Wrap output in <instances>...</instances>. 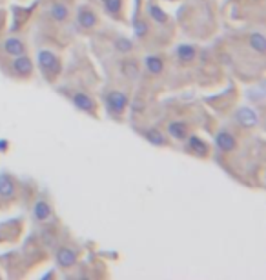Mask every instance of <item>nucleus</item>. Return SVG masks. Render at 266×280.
<instances>
[{"label": "nucleus", "instance_id": "a211bd4d", "mask_svg": "<svg viewBox=\"0 0 266 280\" xmlns=\"http://www.w3.org/2000/svg\"><path fill=\"white\" fill-rule=\"evenodd\" d=\"M144 64H146V69H148L151 75H160L162 71H164V60H162L160 57H157V55H149V57H146Z\"/></svg>", "mask_w": 266, "mask_h": 280}, {"label": "nucleus", "instance_id": "6ab92c4d", "mask_svg": "<svg viewBox=\"0 0 266 280\" xmlns=\"http://www.w3.org/2000/svg\"><path fill=\"white\" fill-rule=\"evenodd\" d=\"M248 44H250V48L259 55H265L266 51V40H265V35L263 33H252L250 38H248Z\"/></svg>", "mask_w": 266, "mask_h": 280}, {"label": "nucleus", "instance_id": "a878e982", "mask_svg": "<svg viewBox=\"0 0 266 280\" xmlns=\"http://www.w3.org/2000/svg\"><path fill=\"white\" fill-rule=\"evenodd\" d=\"M0 279H2V275H0Z\"/></svg>", "mask_w": 266, "mask_h": 280}, {"label": "nucleus", "instance_id": "b1692460", "mask_svg": "<svg viewBox=\"0 0 266 280\" xmlns=\"http://www.w3.org/2000/svg\"><path fill=\"white\" fill-rule=\"evenodd\" d=\"M132 109H133V111H135V113H137V111H138V113H142L144 109H146V104H144L142 100H133Z\"/></svg>", "mask_w": 266, "mask_h": 280}, {"label": "nucleus", "instance_id": "5701e85b", "mask_svg": "<svg viewBox=\"0 0 266 280\" xmlns=\"http://www.w3.org/2000/svg\"><path fill=\"white\" fill-rule=\"evenodd\" d=\"M104 9L108 15L117 16L123 9V0H104Z\"/></svg>", "mask_w": 266, "mask_h": 280}, {"label": "nucleus", "instance_id": "f8f14e48", "mask_svg": "<svg viewBox=\"0 0 266 280\" xmlns=\"http://www.w3.org/2000/svg\"><path fill=\"white\" fill-rule=\"evenodd\" d=\"M51 213H53V209H51V206L46 200L35 202V206H33V218L37 222H46L51 217Z\"/></svg>", "mask_w": 266, "mask_h": 280}, {"label": "nucleus", "instance_id": "412c9836", "mask_svg": "<svg viewBox=\"0 0 266 280\" xmlns=\"http://www.w3.org/2000/svg\"><path fill=\"white\" fill-rule=\"evenodd\" d=\"M113 48H115V51H119V53L126 55V53H130V51L133 49V44H132V40H130V38L119 37V38H115V42H113Z\"/></svg>", "mask_w": 266, "mask_h": 280}, {"label": "nucleus", "instance_id": "4468645a", "mask_svg": "<svg viewBox=\"0 0 266 280\" xmlns=\"http://www.w3.org/2000/svg\"><path fill=\"white\" fill-rule=\"evenodd\" d=\"M2 48L7 55L11 57H18V55H24L26 53V44L22 42L20 38H7L4 44H2Z\"/></svg>", "mask_w": 266, "mask_h": 280}, {"label": "nucleus", "instance_id": "2eb2a0df", "mask_svg": "<svg viewBox=\"0 0 266 280\" xmlns=\"http://www.w3.org/2000/svg\"><path fill=\"white\" fill-rule=\"evenodd\" d=\"M144 138L148 140L149 144H153V146H168V137H166L164 133H160L159 129H155V127H149V129H144L142 131Z\"/></svg>", "mask_w": 266, "mask_h": 280}, {"label": "nucleus", "instance_id": "393cba45", "mask_svg": "<svg viewBox=\"0 0 266 280\" xmlns=\"http://www.w3.org/2000/svg\"><path fill=\"white\" fill-rule=\"evenodd\" d=\"M7 146H9V142L2 138V140H0V151H5V149H7Z\"/></svg>", "mask_w": 266, "mask_h": 280}, {"label": "nucleus", "instance_id": "f03ea898", "mask_svg": "<svg viewBox=\"0 0 266 280\" xmlns=\"http://www.w3.org/2000/svg\"><path fill=\"white\" fill-rule=\"evenodd\" d=\"M106 107L108 111L113 113L115 116L123 115L124 111H126V107L130 106V98L126 93H123V91H117V90H112L106 93Z\"/></svg>", "mask_w": 266, "mask_h": 280}, {"label": "nucleus", "instance_id": "4be33fe9", "mask_svg": "<svg viewBox=\"0 0 266 280\" xmlns=\"http://www.w3.org/2000/svg\"><path fill=\"white\" fill-rule=\"evenodd\" d=\"M133 29H135V37L137 38H144L149 33L148 22L142 20V18H135L133 20Z\"/></svg>", "mask_w": 266, "mask_h": 280}, {"label": "nucleus", "instance_id": "20e7f679", "mask_svg": "<svg viewBox=\"0 0 266 280\" xmlns=\"http://www.w3.org/2000/svg\"><path fill=\"white\" fill-rule=\"evenodd\" d=\"M235 120L239 124L241 127H245V129H252V127H256L259 124V116L257 113L248 106H243L239 107L237 111H235Z\"/></svg>", "mask_w": 266, "mask_h": 280}, {"label": "nucleus", "instance_id": "9d476101", "mask_svg": "<svg viewBox=\"0 0 266 280\" xmlns=\"http://www.w3.org/2000/svg\"><path fill=\"white\" fill-rule=\"evenodd\" d=\"M77 24H79L82 29H93V27L99 24V16H97L95 11L88 9V7H82L77 13Z\"/></svg>", "mask_w": 266, "mask_h": 280}, {"label": "nucleus", "instance_id": "ddd939ff", "mask_svg": "<svg viewBox=\"0 0 266 280\" xmlns=\"http://www.w3.org/2000/svg\"><path fill=\"white\" fill-rule=\"evenodd\" d=\"M177 58L181 60V62L188 64V62H193L195 58H197L199 55V49L195 48V46H192V44H181L179 48H177Z\"/></svg>", "mask_w": 266, "mask_h": 280}, {"label": "nucleus", "instance_id": "bb28decb", "mask_svg": "<svg viewBox=\"0 0 266 280\" xmlns=\"http://www.w3.org/2000/svg\"><path fill=\"white\" fill-rule=\"evenodd\" d=\"M170 2H173V0H170Z\"/></svg>", "mask_w": 266, "mask_h": 280}, {"label": "nucleus", "instance_id": "aec40b11", "mask_svg": "<svg viewBox=\"0 0 266 280\" xmlns=\"http://www.w3.org/2000/svg\"><path fill=\"white\" fill-rule=\"evenodd\" d=\"M148 13H149V16H151V20L153 22H157V24H166L168 22V13H166L164 9H160L159 5L157 4H149L148 5Z\"/></svg>", "mask_w": 266, "mask_h": 280}, {"label": "nucleus", "instance_id": "39448f33", "mask_svg": "<svg viewBox=\"0 0 266 280\" xmlns=\"http://www.w3.org/2000/svg\"><path fill=\"white\" fill-rule=\"evenodd\" d=\"M11 69L16 77H29L33 73V60L27 57L26 53L18 55V57H13V62H11Z\"/></svg>", "mask_w": 266, "mask_h": 280}, {"label": "nucleus", "instance_id": "6e6552de", "mask_svg": "<svg viewBox=\"0 0 266 280\" xmlns=\"http://www.w3.org/2000/svg\"><path fill=\"white\" fill-rule=\"evenodd\" d=\"M186 151L193 153L195 157H206L208 155V144L197 135H188L186 137Z\"/></svg>", "mask_w": 266, "mask_h": 280}, {"label": "nucleus", "instance_id": "f3484780", "mask_svg": "<svg viewBox=\"0 0 266 280\" xmlns=\"http://www.w3.org/2000/svg\"><path fill=\"white\" fill-rule=\"evenodd\" d=\"M49 15L55 22H66L69 18V7L62 2H55L49 9Z\"/></svg>", "mask_w": 266, "mask_h": 280}, {"label": "nucleus", "instance_id": "f257e3e1", "mask_svg": "<svg viewBox=\"0 0 266 280\" xmlns=\"http://www.w3.org/2000/svg\"><path fill=\"white\" fill-rule=\"evenodd\" d=\"M37 64H38V69L42 71V75L46 77V80H49V82H53V80L60 75V71H62L60 58L57 57L53 51H49V49H40V51H38Z\"/></svg>", "mask_w": 266, "mask_h": 280}, {"label": "nucleus", "instance_id": "7ed1b4c3", "mask_svg": "<svg viewBox=\"0 0 266 280\" xmlns=\"http://www.w3.org/2000/svg\"><path fill=\"white\" fill-rule=\"evenodd\" d=\"M55 262L59 268H64V270H69L77 264V251L69 246H60L55 253Z\"/></svg>", "mask_w": 266, "mask_h": 280}, {"label": "nucleus", "instance_id": "1a4fd4ad", "mask_svg": "<svg viewBox=\"0 0 266 280\" xmlns=\"http://www.w3.org/2000/svg\"><path fill=\"white\" fill-rule=\"evenodd\" d=\"M16 196V184L9 175H0V198L4 200H13Z\"/></svg>", "mask_w": 266, "mask_h": 280}, {"label": "nucleus", "instance_id": "423d86ee", "mask_svg": "<svg viewBox=\"0 0 266 280\" xmlns=\"http://www.w3.org/2000/svg\"><path fill=\"white\" fill-rule=\"evenodd\" d=\"M215 148L223 153H232L235 148H237V140L232 133L228 131H219L215 135Z\"/></svg>", "mask_w": 266, "mask_h": 280}, {"label": "nucleus", "instance_id": "0eeeda50", "mask_svg": "<svg viewBox=\"0 0 266 280\" xmlns=\"http://www.w3.org/2000/svg\"><path fill=\"white\" fill-rule=\"evenodd\" d=\"M73 106L77 107L79 111H84V113H88V115H95V111H97V106H95V102H93V98L88 96L86 93H82V91H77L73 95Z\"/></svg>", "mask_w": 266, "mask_h": 280}, {"label": "nucleus", "instance_id": "dca6fc26", "mask_svg": "<svg viewBox=\"0 0 266 280\" xmlns=\"http://www.w3.org/2000/svg\"><path fill=\"white\" fill-rule=\"evenodd\" d=\"M168 135H170L171 138H175V140H186V137L190 133H188V126L184 122L177 120V122H170V124H168Z\"/></svg>", "mask_w": 266, "mask_h": 280}, {"label": "nucleus", "instance_id": "cd10ccee", "mask_svg": "<svg viewBox=\"0 0 266 280\" xmlns=\"http://www.w3.org/2000/svg\"><path fill=\"white\" fill-rule=\"evenodd\" d=\"M102 2H104V0H102Z\"/></svg>", "mask_w": 266, "mask_h": 280}, {"label": "nucleus", "instance_id": "9b49d317", "mask_svg": "<svg viewBox=\"0 0 266 280\" xmlns=\"http://www.w3.org/2000/svg\"><path fill=\"white\" fill-rule=\"evenodd\" d=\"M121 73L130 80H135L140 77V66H138L137 60H133V58H126L121 62Z\"/></svg>", "mask_w": 266, "mask_h": 280}]
</instances>
